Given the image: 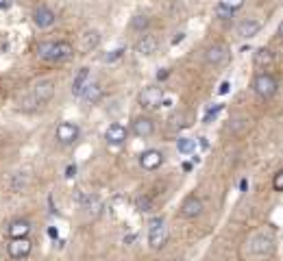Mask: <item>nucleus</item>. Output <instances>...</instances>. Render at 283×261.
<instances>
[{
    "label": "nucleus",
    "instance_id": "obj_29",
    "mask_svg": "<svg viewBox=\"0 0 283 261\" xmlns=\"http://www.w3.org/2000/svg\"><path fill=\"white\" fill-rule=\"evenodd\" d=\"M222 111V105H216V107H212V109H209V111H207V115H205V122H212L214 118H216V115L218 113H220Z\"/></svg>",
    "mask_w": 283,
    "mask_h": 261
},
{
    "label": "nucleus",
    "instance_id": "obj_3",
    "mask_svg": "<svg viewBox=\"0 0 283 261\" xmlns=\"http://www.w3.org/2000/svg\"><path fill=\"white\" fill-rule=\"evenodd\" d=\"M161 103H164V90L161 87L150 85L140 94V105L146 109V111H155V109L161 107Z\"/></svg>",
    "mask_w": 283,
    "mask_h": 261
},
{
    "label": "nucleus",
    "instance_id": "obj_32",
    "mask_svg": "<svg viewBox=\"0 0 283 261\" xmlns=\"http://www.w3.org/2000/svg\"><path fill=\"white\" fill-rule=\"evenodd\" d=\"M229 87H231V83L224 81V83L220 85V90H218V94H222V96H224V94H229Z\"/></svg>",
    "mask_w": 283,
    "mask_h": 261
},
{
    "label": "nucleus",
    "instance_id": "obj_33",
    "mask_svg": "<svg viewBox=\"0 0 283 261\" xmlns=\"http://www.w3.org/2000/svg\"><path fill=\"white\" fill-rule=\"evenodd\" d=\"M11 7V0H0V11H7Z\"/></svg>",
    "mask_w": 283,
    "mask_h": 261
},
{
    "label": "nucleus",
    "instance_id": "obj_19",
    "mask_svg": "<svg viewBox=\"0 0 283 261\" xmlns=\"http://www.w3.org/2000/svg\"><path fill=\"white\" fill-rule=\"evenodd\" d=\"M87 81H90V68H81L78 74L74 76V81H72V94H74V96H81Z\"/></svg>",
    "mask_w": 283,
    "mask_h": 261
},
{
    "label": "nucleus",
    "instance_id": "obj_7",
    "mask_svg": "<svg viewBox=\"0 0 283 261\" xmlns=\"http://www.w3.org/2000/svg\"><path fill=\"white\" fill-rule=\"evenodd\" d=\"M161 163H164V155L159 150H155V148L144 150L140 155V165L144 170H157Z\"/></svg>",
    "mask_w": 283,
    "mask_h": 261
},
{
    "label": "nucleus",
    "instance_id": "obj_31",
    "mask_svg": "<svg viewBox=\"0 0 283 261\" xmlns=\"http://www.w3.org/2000/svg\"><path fill=\"white\" fill-rule=\"evenodd\" d=\"M76 174V165H68V170H65V179H74Z\"/></svg>",
    "mask_w": 283,
    "mask_h": 261
},
{
    "label": "nucleus",
    "instance_id": "obj_12",
    "mask_svg": "<svg viewBox=\"0 0 283 261\" xmlns=\"http://www.w3.org/2000/svg\"><path fill=\"white\" fill-rule=\"evenodd\" d=\"M105 140L109 146H122L127 142V128L122 124H111L105 133Z\"/></svg>",
    "mask_w": 283,
    "mask_h": 261
},
{
    "label": "nucleus",
    "instance_id": "obj_28",
    "mask_svg": "<svg viewBox=\"0 0 283 261\" xmlns=\"http://www.w3.org/2000/svg\"><path fill=\"white\" fill-rule=\"evenodd\" d=\"M272 185H274V190H277V192H281V190H283V170H279L277 174H274Z\"/></svg>",
    "mask_w": 283,
    "mask_h": 261
},
{
    "label": "nucleus",
    "instance_id": "obj_1",
    "mask_svg": "<svg viewBox=\"0 0 283 261\" xmlns=\"http://www.w3.org/2000/svg\"><path fill=\"white\" fill-rule=\"evenodd\" d=\"M72 55H74V48L68 41H46L37 46V57L44 61L61 63V61H68Z\"/></svg>",
    "mask_w": 283,
    "mask_h": 261
},
{
    "label": "nucleus",
    "instance_id": "obj_35",
    "mask_svg": "<svg viewBox=\"0 0 283 261\" xmlns=\"http://www.w3.org/2000/svg\"><path fill=\"white\" fill-rule=\"evenodd\" d=\"M166 76H168V70H161V72H157V78H159V81H164Z\"/></svg>",
    "mask_w": 283,
    "mask_h": 261
},
{
    "label": "nucleus",
    "instance_id": "obj_30",
    "mask_svg": "<svg viewBox=\"0 0 283 261\" xmlns=\"http://www.w3.org/2000/svg\"><path fill=\"white\" fill-rule=\"evenodd\" d=\"M216 13H218V16H220V18H231V16H233V11L224 9V7H220V5H218V9H216Z\"/></svg>",
    "mask_w": 283,
    "mask_h": 261
},
{
    "label": "nucleus",
    "instance_id": "obj_26",
    "mask_svg": "<svg viewBox=\"0 0 283 261\" xmlns=\"http://www.w3.org/2000/svg\"><path fill=\"white\" fill-rule=\"evenodd\" d=\"M242 5H244V0H220V7H224L229 11H237Z\"/></svg>",
    "mask_w": 283,
    "mask_h": 261
},
{
    "label": "nucleus",
    "instance_id": "obj_15",
    "mask_svg": "<svg viewBox=\"0 0 283 261\" xmlns=\"http://www.w3.org/2000/svg\"><path fill=\"white\" fill-rule=\"evenodd\" d=\"M133 133L137 135V137H150L152 133H155V124H152V120L150 118H146V115H142V118H137L135 122H133Z\"/></svg>",
    "mask_w": 283,
    "mask_h": 261
},
{
    "label": "nucleus",
    "instance_id": "obj_24",
    "mask_svg": "<svg viewBox=\"0 0 283 261\" xmlns=\"http://www.w3.org/2000/svg\"><path fill=\"white\" fill-rule=\"evenodd\" d=\"M177 148H179V152H183V155H190V152L196 148V142L190 140V137H179Z\"/></svg>",
    "mask_w": 283,
    "mask_h": 261
},
{
    "label": "nucleus",
    "instance_id": "obj_34",
    "mask_svg": "<svg viewBox=\"0 0 283 261\" xmlns=\"http://www.w3.org/2000/svg\"><path fill=\"white\" fill-rule=\"evenodd\" d=\"M48 235L53 237V239H57V237H59V231H57L55 227H50V229H48Z\"/></svg>",
    "mask_w": 283,
    "mask_h": 261
},
{
    "label": "nucleus",
    "instance_id": "obj_18",
    "mask_svg": "<svg viewBox=\"0 0 283 261\" xmlns=\"http://www.w3.org/2000/svg\"><path fill=\"white\" fill-rule=\"evenodd\" d=\"M259 31H261V24L257 20H244V22H239V26H237V35L244 37V39L255 37Z\"/></svg>",
    "mask_w": 283,
    "mask_h": 261
},
{
    "label": "nucleus",
    "instance_id": "obj_4",
    "mask_svg": "<svg viewBox=\"0 0 283 261\" xmlns=\"http://www.w3.org/2000/svg\"><path fill=\"white\" fill-rule=\"evenodd\" d=\"M253 87H255L257 96H261V98H270V96H274V92H277L279 85H277V78H274L272 74H257Z\"/></svg>",
    "mask_w": 283,
    "mask_h": 261
},
{
    "label": "nucleus",
    "instance_id": "obj_22",
    "mask_svg": "<svg viewBox=\"0 0 283 261\" xmlns=\"http://www.w3.org/2000/svg\"><path fill=\"white\" fill-rule=\"evenodd\" d=\"M135 207H137V211H140V213H150V211H155V202H152L150 196H137Z\"/></svg>",
    "mask_w": 283,
    "mask_h": 261
},
{
    "label": "nucleus",
    "instance_id": "obj_10",
    "mask_svg": "<svg viewBox=\"0 0 283 261\" xmlns=\"http://www.w3.org/2000/svg\"><path fill=\"white\" fill-rule=\"evenodd\" d=\"M251 252L253 255H266V252H270L272 250V244H274V239L272 235H266V233H259L253 237V242H251Z\"/></svg>",
    "mask_w": 283,
    "mask_h": 261
},
{
    "label": "nucleus",
    "instance_id": "obj_16",
    "mask_svg": "<svg viewBox=\"0 0 283 261\" xmlns=\"http://www.w3.org/2000/svg\"><path fill=\"white\" fill-rule=\"evenodd\" d=\"M103 94H105V92H103V85H100V83H87L81 96L85 98L87 105H96V103H100Z\"/></svg>",
    "mask_w": 283,
    "mask_h": 261
},
{
    "label": "nucleus",
    "instance_id": "obj_6",
    "mask_svg": "<svg viewBox=\"0 0 283 261\" xmlns=\"http://www.w3.org/2000/svg\"><path fill=\"white\" fill-rule=\"evenodd\" d=\"M229 59V48L224 44H214V46L207 48L205 53V61L212 63V65H218V63H224Z\"/></svg>",
    "mask_w": 283,
    "mask_h": 261
},
{
    "label": "nucleus",
    "instance_id": "obj_20",
    "mask_svg": "<svg viewBox=\"0 0 283 261\" xmlns=\"http://www.w3.org/2000/svg\"><path fill=\"white\" fill-rule=\"evenodd\" d=\"M28 231H31V224L26 220H13L9 229H7V233H9V237H26Z\"/></svg>",
    "mask_w": 283,
    "mask_h": 261
},
{
    "label": "nucleus",
    "instance_id": "obj_36",
    "mask_svg": "<svg viewBox=\"0 0 283 261\" xmlns=\"http://www.w3.org/2000/svg\"><path fill=\"white\" fill-rule=\"evenodd\" d=\"M183 37H185V35H183V33H177V37H174V39H172V44H179V41H183Z\"/></svg>",
    "mask_w": 283,
    "mask_h": 261
},
{
    "label": "nucleus",
    "instance_id": "obj_13",
    "mask_svg": "<svg viewBox=\"0 0 283 261\" xmlns=\"http://www.w3.org/2000/svg\"><path fill=\"white\" fill-rule=\"evenodd\" d=\"M31 252V242L26 237H13V242L9 244V255L13 259H22V257H28Z\"/></svg>",
    "mask_w": 283,
    "mask_h": 261
},
{
    "label": "nucleus",
    "instance_id": "obj_14",
    "mask_svg": "<svg viewBox=\"0 0 283 261\" xmlns=\"http://www.w3.org/2000/svg\"><path fill=\"white\" fill-rule=\"evenodd\" d=\"M98 44H100V33L96 31V28H92V31H83L81 33V53L87 55V53H92L94 48H98Z\"/></svg>",
    "mask_w": 283,
    "mask_h": 261
},
{
    "label": "nucleus",
    "instance_id": "obj_11",
    "mask_svg": "<svg viewBox=\"0 0 283 261\" xmlns=\"http://www.w3.org/2000/svg\"><path fill=\"white\" fill-rule=\"evenodd\" d=\"M203 213V200L196 198V196H187L183 200V205H181V215L183 218H198Z\"/></svg>",
    "mask_w": 283,
    "mask_h": 261
},
{
    "label": "nucleus",
    "instance_id": "obj_27",
    "mask_svg": "<svg viewBox=\"0 0 283 261\" xmlns=\"http://www.w3.org/2000/svg\"><path fill=\"white\" fill-rule=\"evenodd\" d=\"M122 53H125V48H115L113 53L103 55V61H105V63H111V61H115V59H120V57H122Z\"/></svg>",
    "mask_w": 283,
    "mask_h": 261
},
{
    "label": "nucleus",
    "instance_id": "obj_21",
    "mask_svg": "<svg viewBox=\"0 0 283 261\" xmlns=\"http://www.w3.org/2000/svg\"><path fill=\"white\" fill-rule=\"evenodd\" d=\"M81 205L85 207L87 215H92V218L100 215V209H103V202H100V198H98V196H85Z\"/></svg>",
    "mask_w": 283,
    "mask_h": 261
},
{
    "label": "nucleus",
    "instance_id": "obj_8",
    "mask_svg": "<svg viewBox=\"0 0 283 261\" xmlns=\"http://www.w3.org/2000/svg\"><path fill=\"white\" fill-rule=\"evenodd\" d=\"M57 140L61 144H72L78 140V126L72 124V122H61L59 126H57Z\"/></svg>",
    "mask_w": 283,
    "mask_h": 261
},
{
    "label": "nucleus",
    "instance_id": "obj_25",
    "mask_svg": "<svg viewBox=\"0 0 283 261\" xmlns=\"http://www.w3.org/2000/svg\"><path fill=\"white\" fill-rule=\"evenodd\" d=\"M148 22H150V20H148L146 16H135L133 22H131V26H133L135 31H144V28L148 26Z\"/></svg>",
    "mask_w": 283,
    "mask_h": 261
},
{
    "label": "nucleus",
    "instance_id": "obj_23",
    "mask_svg": "<svg viewBox=\"0 0 283 261\" xmlns=\"http://www.w3.org/2000/svg\"><path fill=\"white\" fill-rule=\"evenodd\" d=\"M272 59H274V55H272L270 48H259L255 53V63L257 65H270Z\"/></svg>",
    "mask_w": 283,
    "mask_h": 261
},
{
    "label": "nucleus",
    "instance_id": "obj_2",
    "mask_svg": "<svg viewBox=\"0 0 283 261\" xmlns=\"http://www.w3.org/2000/svg\"><path fill=\"white\" fill-rule=\"evenodd\" d=\"M166 242H168V227H166V222L161 218H155L148 229V244H150V248L159 250L166 246Z\"/></svg>",
    "mask_w": 283,
    "mask_h": 261
},
{
    "label": "nucleus",
    "instance_id": "obj_5",
    "mask_svg": "<svg viewBox=\"0 0 283 261\" xmlns=\"http://www.w3.org/2000/svg\"><path fill=\"white\" fill-rule=\"evenodd\" d=\"M53 94H55V83L53 81H42L35 85V90H33V100L37 105H46L50 98H53Z\"/></svg>",
    "mask_w": 283,
    "mask_h": 261
},
{
    "label": "nucleus",
    "instance_id": "obj_17",
    "mask_svg": "<svg viewBox=\"0 0 283 261\" xmlns=\"http://www.w3.org/2000/svg\"><path fill=\"white\" fill-rule=\"evenodd\" d=\"M157 46H159V41H157L155 35H144V37L137 41L135 50H137V53H140L142 57H150L152 53H157Z\"/></svg>",
    "mask_w": 283,
    "mask_h": 261
},
{
    "label": "nucleus",
    "instance_id": "obj_9",
    "mask_svg": "<svg viewBox=\"0 0 283 261\" xmlns=\"http://www.w3.org/2000/svg\"><path fill=\"white\" fill-rule=\"evenodd\" d=\"M33 22L37 24L39 28H48V26H53L55 22H57V16H55V11L53 9H48V7H37L33 13Z\"/></svg>",
    "mask_w": 283,
    "mask_h": 261
}]
</instances>
